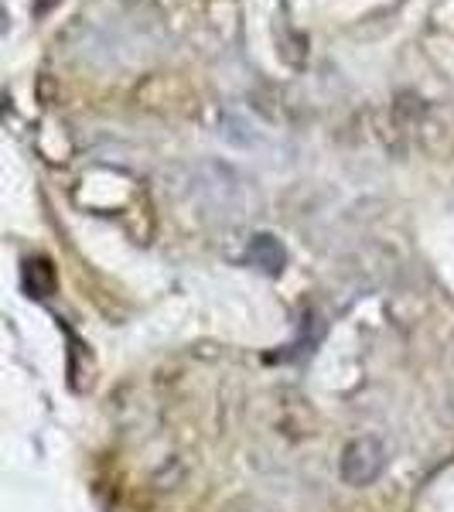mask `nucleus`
Wrapping results in <instances>:
<instances>
[{
    "instance_id": "f257e3e1",
    "label": "nucleus",
    "mask_w": 454,
    "mask_h": 512,
    "mask_svg": "<svg viewBox=\"0 0 454 512\" xmlns=\"http://www.w3.org/2000/svg\"><path fill=\"white\" fill-rule=\"evenodd\" d=\"M386 465V451L376 437H359L342 454V478L349 485H369L376 482Z\"/></svg>"
},
{
    "instance_id": "f03ea898",
    "label": "nucleus",
    "mask_w": 454,
    "mask_h": 512,
    "mask_svg": "<svg viewBox=\"0 0 454 512\" xmlns=\"http://www.w3.org/2000/svg\"><path fill=\"white\" fill-rule=\"evenodd\" d=\"M253 260L260 263L263 270H270V274H277L280 267H284V250H280V243L274 236H257V243H253Z\"/></svg>"
}]
</instances>
